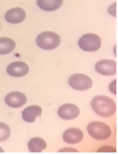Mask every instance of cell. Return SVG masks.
Masks as SVG:
<instances>
[{
    "label": "cell",
    "instance_id": "1",
    "mask_svg": "<svg viewBox=\"0 0 118 154\" xmlns=\"http://www.w3.org/2000/svg\"><path fill=\"white\" fill-rule=\"evenodd\" d=\"M91 107L97 115L105 118L113 116L117 111L115 102L111 98L102 95L92 99Z\"/></svg>",
    "mask_w": 118,
    "mask_h": 154
},
{
    "label": "cell",
    "instance_id": "16",
    "mask_svg": "<svg viewBox=\"0 0 118 154\" xmlns=\"http://www.w3.org/2000/svg\"><path fill=\"white\" fill-rule=\"evenodd\" d=\"M11 129L8 125L0 122V142L5 141L10 138Z\"/></svg>",
    "mask_w": 118,
    "mask_h": 154
},
{
    "label": "cell",
    "instance_id": "18",
    "mask_svg": "<svg viewBox=\"0 0 118 154\" xmlns=\"http://www.w3.org/2000/svg\"><path fill=\"white\" fill-rule=\"evenodd\" d=\"M59 152H76L77 153V152H78V150H75V149L72 148V147H67V148H66V147H65V148L60 150Z\"/></svg>",
    "mask_w": 118,
    "mask_h": 154
},
{
    "label": "cell",
    "instance_id": "11",
    "mask_svg": "<svg viewBox=\"0 0 118 154\" xmlns=\"http://www.w3.org/2000/svg\"><path fill=\"white\" fill-rule=\"evenodd\" d=\"M84 138V133L78 128H70L63 134V139L69 144H76L81 142Z\"/></svg>",
    "mask_w": 118,
    "mask_h": 154
},
{
    "label": "cell",
    "instance_id": "3",
    "mask_svg": "<svg viewBox=\"0 0 118 154\" xmlns=\"http://www.w3.org/2000/svg\"><path fill=\"white\" fill-rule=\"evenodd\" d=\"M89 135L99 141L106 140L111 135V129L108 124L100 121H93L89 123L87 127Z\"/></svg>",
    "mask_w": 118,
    "mask_h": 154
},
{
    "label": "cell",
    "instance_id": "19",
    "mask_svg": "<svg viewBox=\"0 0 118 154\" xmlns=\"http://www.w3.org/2000/svg\"><path fill=\"white\" fill-rule=\"evenodd\" d=\"M0 153H4V150L2 149V147H0Z\"/></svg>",
    "mask_w": 118,
    "mask_h": 154
},
{
    "label": "cell",
    "instance_id": "6",
    "mask_svg": "<svg viewBox=\"0 0 118 154\" xmlns=\"http://www.w3.org/2000/svg\"><path fill=\"white\" fill-rule=\"evenodd\" d=\"M95 70L103 76H112L117 73V63L113 60H102L95 65Z\"/></svg>",
    "mask_w": 118,
    "mask_h": 154
},
{
    "label": "cell",
    "instance_id": "2",
    "mask_svg": "<svg viewBox=\"0 0 118 154\" xmlns=\"http://www.w3.org/2000/svg\"><path fill=\"white\" fill-rule=\"evenodd\" d=\"M61 42L60 36L52 31H45L40 33L36 38L38 46L45 51H52L58 48Z\"/></svg>",
    "mask_w": 118,
    "mask_h": 154
},
{
    "label": "cell",
    "instance_id": "14",
    "mask_svg": "<svg viewBox=\"0 0 118 154\" xmlns=\"http://www.w3.org/2000/svg\"><path fill=\"white\" fill-rule=\"evenodd\" d=\"M27 146L31 153H41L47 147V143L42 138L35 137L29 141Z\"/></svg>",
    "mask_w": 118,
    "mask_h": 154
},
{
    "label": "cell",
    "instance_id": "12",
    "mask_svg": "<svg viewBox=\"0 0 118 154\" xmlns=\"http://www.w3.org/2000/svg\"><path fill=\"white\" fill-rule=\"evenodd\" d=\"M42 109L39 105H31L22 111V118L26 123H34L38 117L42 115Z\"/></svg>",
    "mask_w": 118,
    "mask_h": 154
},
{
    "label": "cell",
    "instance_id": "9",
    "mask_svg": "<svg viewBox=\"0 0 118 154\" xmlns=\"http://www.w3.org/2000/svg\"><path fill=\"white\" fill-rule=\"evenodd\" d=\"M57 114L63 120H74L79 116L80 109L75 104H64L59 108L58 111H57Z\"/></svg>",
    "mask_w": 118,
    "mask_h": 154
},
{
    "label": "cell",
    "instance_id": "8",
    "mask_svg": "<svg viewBox=\"0 0 118 154\" xmlns=\"http://www.w3.org/2000/svg\"><path fill=\"white\" fill-rule=\"evenodd\" d=\"M6 72L10 76L14 78H22L29 73L30 68L24 62L15 61L7 66Z\"/></svg>",
    "mask_w": 118,
    "mask_h": 154
},
{
    "label": "cell",
    "instance_id": "10",
    "mask_svg": "<svg viewBox=\"0 0 118 154\" xmlns=\"http://www.w3.org/2000/svg\"><path fill=\"white\" fill-rule=\"evenodd\" d=\"M26 17V13L25 10L20 7L13 8L5 14V19L8 23L11 24H18L23 22Z\"/></svg>",
    "mask_w": 118,
    "mask_h": 154
},
{
    "label": "cell",
    "instance_id": "15",
    "mask_svg": "<svg viewBox=\"0 0 118 154\" xmlns=\"http://www.w3.org/2000/svg\"><path fill=\"white\" fill-rule=\"evenodd\" d=\"M16 48L14 40L8 37H0V55L9 54Z\"/></svg>",
    "mask_w": 118,
    "mask_h": 154
},
{
    "label": "cell",
    "instance_id": "4",
    "mask_svg": "<svg viewBox=\"0 0 118 154\" xmlns=\"http://www.w3.org/2000/svg\"><path fill=\"white\" fill-rule=\"evenodd\" d=\"M78 44L79 48L85 52H94L101 48L102 40L98 35L87 33L80 38Z\"/></svg>",
    "mask_w": 118,
    "mask_h": 154
},
{
    "label": "cell",
    "instance_id": "7",
    "mask_svg": "<svg viewBox=\"0 0 118 154\" xmlns=\"http://www.w3.org/2000/svg\"><path fill=\"white\" fill-rule=\"evenodd\" d=\"M27 102V98L24 93L20 91H13L8 93L5 97V102L12 108H19L23 106Z\"/></svg>",
    "mask_w": 118,
    "mask_h": 154
},
{
    "label": "cell",
    "instance_id": "5",
    "mask_svg": "<svg viewBox=\"0 0 118 154\" xmlns=\"http://www.w3.org/2000/svg\"><path fill=\"white\" fill-rule=\"evenodd\" d=\"M68 82L72 89L78 91L88 90L93 86V81L91 78L82 73L75 74L70 76Z\"/></svg>",
    "mask_w": 118,
    "mask_h": 154
},
{
    "label": "cell",
    "instance_id": "17",
    "mask_svg": "<svg viewBox=\"0 0 118 154\" xmlns=\"http://www.w3.org/2000/svg\"><path fill=\"white\" fill-rule=\"evenodd\" d=\"M109 90L114 95H117V80H114L109 85Z\"/></svg>",
    "mask_w": 118,
    "mask_h": 154
},
{
    "label": "cell",
    "instance_id": "13",
    "mask_svg": "<svg viewBox=\"0 0 118 154\" xmlns=\"http://www.w3.org/2000/svg\"><path fill=\"white\" fill-rule=\"evenodd\" d=\"M39 8L45 11H54L58 10L63 4V0H36Z\"/></svg>",
    "mask_w": 118,
    "mask_h": 154
}]
</instances>
